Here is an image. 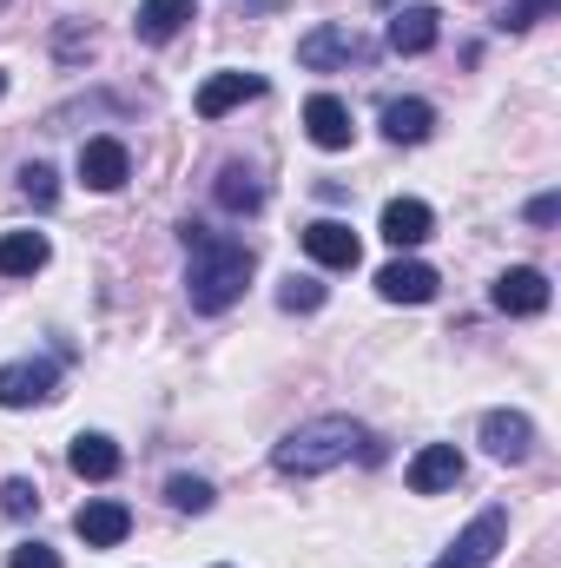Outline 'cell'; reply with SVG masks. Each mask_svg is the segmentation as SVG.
<instances>
[{
  "instance_id": "cell-30",
  "label": "cell",
  "mask_w": 561,
  "mask_h": 568,
  "mask_svg": "<svg viewBox=\"0 0 561 568\" xmlns=\"http://www.w3.org/2000/svg\"><path fill=\"white\" fill-rule=\"evenodd\" d=\"M384 7H404V0H384Z\"/></svg>"
},
{
  "instance_id": "cell-17",
  "label": "cell",
  "mask_w": 561,
  "mask_h": 568,
  "mask_svg": "<svg viewBox=\"0 0 561 568\" xmlns=\"http://www.w3.org/2000/svg\"><path fill=\"white\" fill-rule=\"evenodd\" d=\"M436 33H442V13L436 7H397V20H390V47L397 53H429L436 47Z\"/></svg>"
},
{
  "instance_id": "cell-4",
  "label": "cell",
  "mask_w": 561,
  "mask_h": 568,
  "mask_svg": "<svg viewBox=\"0 0 561 568\" xmlns=\"http://www.w3.org/2000/svg\"><path fill=\"white\" fill-rule=\"evenodd\" d=\"M60 390V364L53 357H20V364H0V410H33Z\"/></svg>"
},
{
  "instance_id": "cell-14",
  "label": "cell",
  "mask_w": 561,
  "mask_h": 568,
  "mask_svg": "<svg viewBox=\"0 0 561 568\" xmlns=\"http://www.w3.org/2000/svg\"><path fill=\"white\" fill-rule=\"evenodd\" d=\"M304 133H310V145H324V152H344L350 145V106L337 100V93H317L310 106H304Z\"/></svg>"
},
{
  "instance_id": "cell-7",
  "label": "cell",
  "mask_w": 561,
  "mask_h": 568,
  "mask_svg": "<svg viewBox=\"0 0 561 568\" xmlns=\"http://www.w3.org/2000/svg\"><path fill=\"white\" fill-rule=\"evenodd\" d=\"M73 536H80L86 549H120V542L133 536V509H126V503H106V496H100V503H86V509L73 516Z\"/></svg>"
},
{
  "instance_id": "cell-22",
  "label": "cell",
  "mask_w": 561,
  "mask_h": 568,
  "mask_svg": "<svg viewBox=\"0 0 561 568\" xmlns=\"http://www.w3.org/2000/svg\"><path fill=\"white\" fill-rule=\"evenodd\" d=\"M165 503L185 509V516H205V509H212V483H205V476H172V483H165Z\"/></svg>"
},
{
  "instance_id": "cell-3",
  "label": "cell",
  "mask_w": 561,
  "mask_h": 568,
  "mask_svg": "<svg viewBox=\"0 0 561 568\" xmlns=\"http://www.w3.org/2000/svg\"><path fill=\"white\" fill-rule=\"evenodd\" d=\"M502 542H509V516H502V509H482V516L436 556V568H489L502 556Z\"/></svg>"
},
{
  "instance_id": "cell-11",
  "label": "cell",
  "mask_w": 561,
  "mask_h": 568,
  "mask_svg": "<svg viewBox=\"0 0 561 568\" xmlns=\"http://www.w3.org/2000/svg\"><path fill=\"white\" fill-rule=\"evenodd\" d=\"M482 443H489L496 463H529V449H536V424H529L522 410H489V417H482Z\"/></svg>"
},
{
  "instance_id": "cell-2",
  "label": "cell",
  "mask_w": 561,
  "mask_h": 568,
  "mask_svg": "<svg viewBox=\"0 0 561 568\" xmlns=\"http://www.w3.org/2000/svg\"><path fill=\"white\" fill-rule=\"evenodd\" d=\"M357 449L377 456V443L364 436V424H350V417H310V424H297L272 449V463H278V476H324V469L350 463Z\"/></svg>"
},
{
  "instance_id": "cell-5",
  "label": "cell",
  "mask_w": 561,
  "mask_h": 568,
  "mask_svg": "<svg viewBox=\"0 0 561 568\" xmlns=\"http://www.w3.org/2000/svg\"><path fill=\"white\" fill-rule=\"evenodd\" d=\"M370 47H364V33L357 27H344V20H330V27H310L304 40H297V67H310V73H324V67H350V60H364Z\"/></svg>"
},
{
  "instance_id": "cell-29",
  "label": "cell",
  "mask_w": 561,
  "mask_h": 568,
  "mask_svg": "<svg viewBox=\"0 0 561 568\" xmlns=\"http://www.w3.org/2000/svg\"><path fill=\"white\" fill-rule=\"evenodd\" d=\"M0 93H7V73H0Z\"/></svg>"
},
{
  "instance_id": "cell-25",
  "label": "cell",
  "mask_w": 561,
  "mask_h": 568,
  "mask_svg": "<svg viewBox=\"0 0 561 568\" xmlns=\"http://www.w3.org/2000/svg\"><path fill=\"white\" fill-rule=\"evenodd\" d=\"M0 509H7V516H33V509H40V489H33L27 476H7V483H0Z\"/></svg>"
},
{
  "instance_id": "cell-1",
  "label": "cell",
  "mask_w": 561,
  "mask_h": 568,
  "mask_svg": "<svg viewBox=\"0 0 561 568\" xmlns=\"http://www.w3.org/2000/svg\"><path fill=\"white\" fill-rule=\"evenodd\" d=\"M185 245H192V272H185V297H192V311H225V304H238V291L252 278V252L238 245V239H218V232H205V225H185Z\"/></svg>"
},
{
  "instance_id": "cell-10",
  "label": "cell",
  "mask_w": 561,
  "mask_h": 568,
  "mask_svg": "<svg viewBox=\"0 0 561 568\" xmlns=\"http://www.w3.org/2000/svg\"><path fill=\"white\" fill-rule=\"evenodd\" d=\"M496 304H502L509 317H542V311H549V278H542L536 265H509V272L496 278Z\"/></svg>"
},
{
  "instance_id": "cell-13",
  "label": "cell",
  "mask_w": 561,
  "mask_h": 568,
  "mask_svg": "<svg viewBox=\"0 0 561 568\" xmlns=\"http://www.w3.org/2000/svg\"><path fill=\"white\" fill-rule=\"evenodd\" d=\"M436 284H442V278H436L422 258H390V265L377 272V291H384L390 304H429V297H436Z\"/></svg>"
},
{
  "instance_id": "cell-23",
  "label": "cell",
  "mask_w": 561,
  "mask_h": 568,
  "mask_svg": "<svg viewBox=\"0 0 561 568\" xmlns=\"http://www.w3.org/2000/svg\"><path fill=\"white\" fill-rule=\"evenodd\" d=\"M278 304H284V311H317V304H324V284H317V278H297V272H290V278L278 284Z\"/></svg>"
},
{
  "instance_id": "cell-20",
  "label": "cell",
  "mask_w": 561,
  "mask_h": 568,
  "mask_svg": "<svg viewBox=\"0 0 561 568\" xmlns=\"http://www.w3.org/2000/svg\"><path fill=\"white\" fill-rule=\"evenodd\" d=\"M429 126H436V106H429V100H390V106H384V133L397 145H422Z\"/></svg>"
},
{
  "instance_id": "cell-8",
  "label": "cell",
  "mask_w": 561,
  "mask_h": 568,
  "mask_svg": "<svg viewBox=\"0 0 561 568\" xmlns=\"http://www.w3.org/2000/svg\"><path fill=\"white\" fill-rule=\"evenodd\" d=\"M80 179H86L93 192H120V185L133 179V152L120 140H86L80 145Z\"/></svg>"
},
{
  "instance_id": "cell-16",
  "label": "cell",
  "mask_w": 561,
  "mask_h": 568,
  "mask_svg": "<svg viewBox=\"0 0 561 568\" xmlns=\"http://www.w3.org/2000/svg\"><path fill=\"white\" fill-rule=\"evenodd\" d=\"M429 232H436V212H429L422 199H390V205H384V239H390L397 252H417Z\"/></svg>"
},
{
  "instance_id": "cell-18",
  "label": "cell",
  "mask_w": 561,
  "mask_h": 568,
  "mask_svg": "<svg viewBox=\"0 0 561 568\" xmlns=\"http://www.w3.org/2000/svg\"><path fill=\"white\" fill-rule=\"evenodd\" d=\"M47 258H53L47 232H7L0 239V278H33Z\"/></svg>"
},
{
  "instance_id": "cell-28",
  "label": "cell",
  "mask_w": 561,
  "mask_h": 568,
  "mask_svg": "<svg viewBox=\"0 0 561 568\" xmlns=\"http://www.w3.org/2000/svg\"><path fill=\"white\" fill-rule=\"evenodd\" d=\"M529 219H536V225H555V219H561V199H555V192H542V199L529 205Z\"/></svg>"
},
{
  "instance_id": "cell-27",
  "label": "cell",
  "mask_w": 561,
  "mask_h": 568,
  "mask_svg": "<svg viewBox=\"0 0 561 568\" xmlns=\"http://www.w3.org/2000/svg\"><path fill=\"white\" fill-rule=\"evenodd\" d=\"M7 568H60V556H53L47 542H20V549L7 556Z\"/></svg>"
},
{
  "instance_id": "cell-12",
  "label": "cell",
  "mask_w": 561,
  "mask_h": 568,
  "mask_svg": "<svg viewBox=\"0 0 561 568\" xmlns=\"http://www.w3.org/2000/svg\"><path fill=\"white\" fill-rule=\"evenodd\" d=\"M258 93H265V80H258V73H212V80L198 87V100H192V106H198V120H225L232 106H245V100H258Z\"/></svg>"
},
{
  "instance_id": "cell-24",
  "label": "cell",
  "mask_w": 561,
  "mask_h": 568,
  "mask_svg": "<svg viewBox=\"0 0 561 568\" xmlns=\"http://www.w3.org/2000/svg\"><path fill=\"white\" fill-rule=\"evenodd\" d=\"M20 192H27L33 205H53V199H60V172H53V165H27V172H20Z\"/></svg>"
},
{
  "instance_id": "cell-21",
  "label": "cell",
  "mask_w": 561,
  "mask_h": 568,
  "mask_svg": "<svg viewBox=\"0 0 561 568\" xmlns=\"http://www.w3.org/2000/svg\"><path fill=\"white\" fill-rule=\"evenodd\" d=\"M218 205L225 212H258L265 205V185L252 179V165H225L218 172Z\"/></svg>"
},
{
  "instance_id": "cell-15",
  "label": "cell",
  "mask_w": 561,
  "mask_h": 568,
  "mask_svg": "<svg viewBox=\"0 0 561 568\" xmlns=\"http://www.w3.org/2000/svg\"><path fill=\"white\" fill-rule=\"evenodd\" d=\"M67 463H73L80 483H106V476H120V443L100 436V429H80L73 449H67Z\"/></svg>"
},
{
  "instance_id": "cell-31",
  "label": "cell",
  "mask_w": 561,
  "mask_h": 568,
  "mask_svg": "<svg viewBox=\"0 0 561 568\" xmlns=\"http://www.w3.org/2000/svg\"><path fill=\"white\" fill-rule=\"evenodd\" d=\"M0 7H7V0H0Z\"/></svg>"
},
{
  "instance_id": "cell-6",
  "label": "cell",
  "mask_w": 561,
  "mask_h": 568,
  "mask_svg": "<svg viewBox=\"0 0 561 568\" xmlns=\"http://www.w3.org/2000/svg\"><path fill=\"white\" fill-rule=\"evenodd\" d=\"M304 252H310L317 265H330V272H357V258H364V245H357V232H350L344 219L304 225Z\"/></svg>"
},
{
  "instance_id": "cell-19",
  "label": "cell",
  "mask_w": 561,
  "mask_h": 568,
  "mask_svg": "<svg viewBox=\"0 0 561 568\" xmlns=\"http://www.w3.org/2000/svg\"><path fill=\"white\" fill-rule=\"evenodd\" d=\"M192 20V0H140V20H133V33H140L145 47H165L178 27Z\"/></svg>"
},
{
  "instance_id": "cell-26",
  "label": "cell",
  "mask_w": 561,
  "mask_h": 568,
  "mask_svg": "<svg viewBox=\"0 0 561 568\" xmlns=\"http://www.w3.org/2000/svg\"><path fill=\"white\" fill-rule=\"evenodd\" d=\"M555 7H561V0H516V7L502 13V27H509V33H522V27H536L542 13H555Z\"/></svg>"
},
{
  "instance_id": "cell-9",
  "label": "cell",
  "mask_w": 561,
  "mask_h": 568,
  "mask_svg": "<svg viewBox=\"0 0 561 568\" xmlns=\"http://www.w3.org/2000/svg\"><path fill=\"white\" fill-rule=\"evenodd\" d=\"M462 483V449L456 443H429L410 456V489L417 496H442V489H456Z\"/></svg>"
}]
</instances>
